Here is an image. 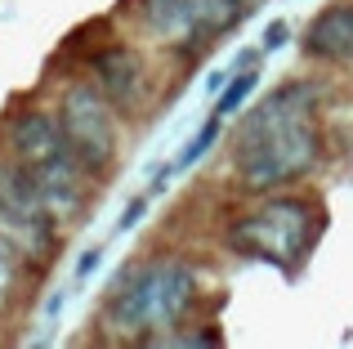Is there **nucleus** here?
I'll return each instance as SVG.
<instances>
[{
  "mask_svg": "<svg viewBox=\"0 0 353 349\" xmlns=\"http://www.w3.org/2000/svg\"><path fill=\"white\" fill-rule=\"evenodd\" d=\"M322 86L318 81H286L268 90L233 130V174L246 192H277L300 183L322 161L318 126Z\"/></svg>",
  "mask_w": 353,
  "mask_h": 349,
  "instance_id": "1",
  "label": "nucleus"
},
{
  "mask_svg": "<svg viewBox=\"0 0 353 349\" xmlns=\"http://www.w3.org/2000/svg\"><path fill=\"white\" fill-rule=\"evenodd\" d=\"M197 300V269L183 255H152V260H134L121 269L103 300V323L117 341L157 349L192 318Z\"/></svg>",
  "mask_w": 353,
  "mask_h": 349,
  "instance_id": "2",
  "label": "nucleus"
},
{
  "mask_svg": "<svg viewBox=\"0 0 353 349\" xmlns=\"http://www.w3.org/2000/svg\"><path fill=\"white\" fill-rule=\"evenodd\" d=\"M5 157H14L27 170V179L36 183L41 201L63 224H72V219L81 224V215L90 206V197H85L90 170L77 161V152H72L54 108L18 103L5 117Z\"/></svg>",
  "mask_w": 353,
  "mask_h": 349,
  "instance_id": "3",
  "label": "nucleus"
},
{
  "mask_svg": "<svg viewBox=\"0 0 353 349\" xmlns=\"http://www.w3.org/2000/svg\"><path fill=\"white\" fill-rule=\"evenodd\" d=\"M322 228H327V210L309 192H264V201L228 224V246L241 260L273 264L282 273H300V264L313 255Z\"/></svg>",
  "mask_w": 353,
  "mask_h": 349,
  "instance_id": "4",
  "label": "nucleus"
},
{
  "mask_svg": "<svg viewBox=\"0 0 353 349\" xmlns=\"http://www.w3.org/2000/svg\"><path fill=\"white\" fill-rule=\"evenodd\" d=\"M59 126L68 134L77 161L90 170V179L108 174L121 152V126H117V103L94 86V81H72L59 94Z\"/></svg>",
  "mask_w": 353,
  "mask_h": 349,
  "instance_id": "5",
  "label": "nucleus"
},
{
  "mask_svg": "<svg viewBox=\"0 0 353 349\" xmlns=\"http://www.w3.org/2000/svg\"><path fill=\"white\" fill-rule=\"evenodd\" d=\"M0 233L14 237L36 269H45L63 246V219L41 201L36 183L14 157H0Z\"/></svg>",
  "mask_w": 353,
  "mask_h": 349,
  "instance_id": "6",
  "label": "nucleus"
},
{
  "mask_svg": "<svg viewBox=\"0 0 353 349\" xmlns=\"http://www.w3.org/2000/svg\"><path fill=\"white\" fill-rule=\"evenodd\" d=\"M90 81H94V86L117 103V112H130V108L143 103L148 63H143V54H139L134 45L108 41L103 50L90 54Z\"/></svg>",
  "mask_w": 353,
  "mask_h": 349,
  "instance_id": "7",
  "label": "nucleus"
},
{
  "mask_svg": "<svg viewBox=\"0 0 353 349\" xmlns=\"http://www.w3.org/2000/svg\"><path fill=\"white\" fill-rule=\"evenodd\" d=\"M130 9L139 32H148L157 45H201V0H139Z\"/></svg>",
  "mask_w": 353,
  "mask_h": 349,
  "instance_id": "8",
  "label": "nucleus"
},
{
  "mask_svg": "<svg viewBox=\"0 0 353 349\" xmlns=\"http://www.w3.org/2000/svg\"><path fill=\"white\" fill-rule=\"evenodd\" d=\"M304 54L313 63H336V68H353V0H336L313 23L304 27Z\"/></svg>",
  "mask_w": 353,
  "mask_h": 349,
  "instance_id": "9",
  "label": "nucleus"
},
{
  "mask_svg": "<svg viewBox=\"0 0 353 349\" xmlns=\"http://www.w3.org/2000/svg\"><path fill=\"white\" fill-rule=\"evenodd\" d=\"M36 264L27 260V251L14 242V237L0 233V318H9L27 296V282H32Z\"/></svg>",
  "mask_w": 353,
  "mask_h": 349,
  "instance_id": "10",
  "label": "nucleus"
},
{
  "mask_svg": "<svg viewBox=\"0 0 353 349\" xmlns=\"http://www.w3.org/2000/svg\"><path fill=\"white\" fill-rule=\"evenodd\" d=\"M246 9H250V0H201V45L210 36L233 32L241 18H246Z\"/></svg>",
  "mask_w": 353,
  "mask_h": 349,
  "instance_id": "11",
  "label": "nucleus"
},
{
  "mask_svg": "<svg viewBox=\"0 0 353 349\" xmlns=\"http://www.w3.org/2000/svg\"><path fill=\"white\" fill-rule=\"evenodd\" d=\"M255 86H259V63L233 68V72H228V81H224V90H219V103H215V112H219V117L237 112V108L246 103V94H250Z\"/></svg>",
  "mask_w": 353,
  "mask_h": 349,
  "instance_id": "12",
  "label": "nucleus"
},
{
  "mask_svg": "<svg viewBox=\"0 0 353 349\" xmlns=\"http://www.w3.org/2000/svg\"><path fill=\"white\" fill-rule=\"evenodd\" d=\"M219 130H224V117H219V112H210V121L201 126V130L192 134V143L179 152V157H174V170H183V166H192V161H201V157H206V152H210V143L219 139Z\"/></svg>",
  "mask_w": 353,
  "mask_h": 349,
  "instance_id": "13",
  "label": "nucleus"
},
{
  "mask_svg": "<svg viewBox=\"0 0 353 349\" xmlns=\"http://www.w3.org/2000/svg\"><path fill=\"white\" fill-rule=\"evenodd\" d=\"M148 201H152V192H139V197L125 206V215H121V228H134V224H139V215L148 210Z\"/></svg>",
  "mask_w": 353,
  "mask_h": 349,
  "instance_id": "14",
  "label": "nucleus"
},
{
  "mask_svg": "<svg viewBox=\"0 0 353 349\" xmlns=\"http://www.w3.org/2000/svg\"><path fill=\"white\" fill-rule=\"evenodd\" d=\"M286 36H291V23H286V18L268 23V32H264V50H277V45H286Z\"/></svg>",
  "mask_w": 353,
  "mask_h": 349,
  "instance_id": "15",
  "label": "nucleus"
},
{
  "mask_svg": "<svg viewBox=\"0 0 353 349\" xmlns=\"http://www.w3.org/2000/svg\"><path fill=\"white\" fill-rule=\"evenodd\" d=\"M99 255H103V251H85V255H81V264H77V282H85L90 273L99 269Z\"/></svg>",
  "mask_w": 353,
  "mask_h": 349,
  "instance_id": "16",
  "label": "nucleus"
}]
</instances>
